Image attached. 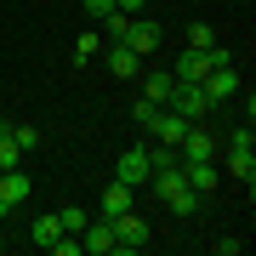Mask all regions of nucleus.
<instances>
[{
    "label": "nucleus",
    "mask_w": 256,
    "mask_h": 256,
    "mask_svg": "<svg viewBox=\"0 0 256 256\" xmlns=\"http://www.w3.org/2000/svg\"><path fill=\"white\" fill-rule=\"evenodd\" d=\"M148 245V222L137 210H126V216H114V250H142Z\"/></svg>",
    "instance_id": "nucleus-6"
},
{
    "label": "nucleus",
    "mask_w": 256,
    "mask_h": 256,
    "mask_svg": "<svg viewBox=\"0 0 256 256\" xmlns=\"http://www.w3.org/2000/svg\"><path fill=\"white\" fill-rule=\"evenodd\" d=\"M108 250H114V222L108 216L86 222V228H80V256H108Z\"/></svg>",
    "instance_id": "nucleus-7"
},
{
    "label": "nucleus",
    "mask_w": 256,
    "mask_h": 256,
    "mask_svg": "<svg viewBox=\"0 0 256 256\" xmlns=\"http://www.w3.org/2000/svg\"><path fill=\"white\" fill-rule=\"evenodd\" d=\"M182 182H188L194 194H216L222 171H216V160H182Z\"/></svg>",
    "instance_id": "nucleus-10"
},
{
    "label": "nucleus",
    "mask_w": 256,
    "mask_h": 256,
    "mask_svg": "<svg viewBox=\"0 0 256 256\" xmlns=\"http://www.w3.org/2000/svg\"><path fill=\"white\" fill-rule=\"evenodd\" d=\"M126 46L137 52V57H154V52H160V23H154V18H131Z\"/></svg>",
    "instance_id": "nucleus-9"
},
{
    "label": "nucleus",
    "mask_w": 256,
    "mask_h": 256,
    "mask_svg": "<svg viewBox=\"0 0 256 256\" xmlns=\"http://www.w3.org/2000/svg\"><path fill=\"white\" fill-rule=\"evenodd\" d=\"M188 46H194V52H210V46H216L210 23H188Z\"/></svg>",
    "instance_id": "nucleus-20"
},
{
    "label": "nucleus",
    "mask_w": 256,
    "mask_h": 256,
    "mask_svg": "<svg viewBox=\"0 0 256 256\" xmlns=\"http://www.w3.org/2000/svg\"><path fill=\"white\" fill-rule=\"evenodd\" d=\"M12 137H18V148L28 154V148H40V131L28 126V120H12Z\"/></svg>",
    "instance_id": "nucleus-21"
},
{
    "label": "nucleus",
    "mask_w": 256,
    "mask_h": 256,
    "mask_svg": "<svg viewBox=\"0 0 256 256\" xmlns=\"http://www.w3.org/2000/svg\"><path fill=\"white\" fill-rule=\"evenodd\" d=\"M160 114H165V108H160V102H148V97L137 102V108H131V120H137L142 131H154V120H160Z\"/></svg>",
    "instance_id": "nucleus-22"
},
{
    "label": "nucleus",
    "mask_w": 256,
    "mask_h": 256,
    "mask_svg": "<svg viewBox=\"0 0 256 256\" xmlns=\"http://www.w3.org/2000/svg\"><path fill=\"white\" fill-rule=\"evenodd\" d=\"M228 171H234L245 188L256 182V131H250V126L234 131V142H228Z\"/></svg>",
    "instance_id": "nucleus-2"
},
{
    "label": "nucleus",
    "mask_w": 256,
    "mask_h": 256,
    "mask_svg": "<svg viewBox=\"0 0 256 256\" xmlns=\"http://www.w3.org/2000/svg\"><path fill=\"white\" fill-rule=\"evenodd\" d=\"M176 154H182V160H216L222 148H216V137H210L205 126H188V137L176 142Z\"/></svg>",
    "instance_id": "nucleus-12"
},
{
    "label": "nucleus",
    "mask_w": 256,
    "mask_h": 256,
    "mask_svg": "<svg viewBox=\"0 0 256 256\" xmlns=\"http://www.w3.org/2000/svg\"><path fill=\"white\" fill-rule=\"evenodd\" d=\"M52 250H57V256H80V234H57Z\"/></svg>",
    "instance_id": "nucleus-24"
},
{
    "label": "nucleus",
    "mask_w": 256,
    "mask_h": 256,
    "mask_svg": "<svg viewBox=\"0 0 256 256\" xmlns=\"http://www.w3.org/2000/svg\"><path fill=\"white\" fill-rule=\"evenodd\" d=\"M131 194H137V188L114 176V182L102 188V216H108V222H114V216H126V210H131Z\"/></svg>",
    "instance_id": "nucleus-14"
},
{
    "label": "nucleus",
    "mask_w": 256,
    "mask_h": 256,
    "mask_svg": "<svg viewBox=\"0 0 256 256\" xmlns=\"http://www.w3.org/2000/svg\"><path fill=\"white\" fill-rule=\"evenodd\" d=\"M165 108H176L182 120H194V126H200V114H210V97L200 92V86H182V80H176V92H171V102H165Z\"/></svg>",
    "instance_id": "nucleus-4"
},
{
    "label": "nucleus",
    "mask_w": 256,
    "mask_h": 256,
    "mask_svg": "<svg viewBox=\"0 0 256 256\" xmlns=\"http://www.w3.org/2000/svg\"><path fill=\"white\" fill-rule=\"evenodd\" d=\"M142 6L148 0H114V12H126V18H142Z\"/></svg>",
    "instance_id": "nucleus-26"
},
{
    "label": "nucleus",
    "mask_w": 256,
    "mask_h": 256,
    "mask_svg": "<svg viewBox=\"0 0 256 256\" xmlns=\"http://www.w3.org/2000/svg\"><path fill=\"white\" fill-rule=\"evenodd\" d=\"M200 92L210 97V108H216V102H234V97H239V74H234V63H228V68H210L205 80H200Z\"/></svg>",
    "instance_id": "nucleus-5"
},
{
    "label": "nucleus",
    "mask_w": 256,
    "mask_h": 256,
    "mask_svg": "<svg viewBox=\"0 0 256 256\" xmlns=\"http://www.w3.org/2000/svg\"><path fill=\"white\" fill-rule=\"evenodd\" d=\"M108 12H114V0H86V18H97V23H102Z\"/></svg>",
    "instance_id": "nucleus-25"
},
{
    "label": "nucleus",
    "mask_w": 256,
    "mask_h": 256,
    "mask_svg": "<svg viewBox=\"0 0 256 256\" xmlns=\"http://www.w3.org/2000/svg\"><path fill=\"white\" fill-rule=\"evenodd\" d=\"M148 182H154V194H160V200L176 210V216H194V210H200V194L182 182V160H176V165H160Z\"/></svg>",
    "instance_id": "nucleus-1"
},
{
    "label": "nucleus",
    "mask_w": 256,
    "mask_h": 256,
    "mask_svg": "<svg viewBox=\"0 0 256 256\" xmlns=\"http://www.w3.org/2000/svg\"><path fill=\"white\" fill-rule=\"evenodd\" d=\"M97 52H102V34H97V28H86V34L74 40V63H92Z\"/></svg>",
    "instance_id": "nucleus-18"
},
{
    "label": "nucleus",
    "mask_w": 256,
    "mask_h": 256,
    "mask_svg": "<svg viewBox=\"0 0 256 256\" xmlns=\"http://www.w3.org/2000/svg\"><path fill=\"white\" fill-rule=\"evenodd\" d=\"M102 28H108V40H126L131 18H126V12H108V18H102Z\"/></svg>",
    "instance_id": "nucleus-23"
},
{
    "label": "nucleus",
    "mask_w": 256,
    "mask_h": 256,
    "mask_svg": "<svg viewBox=\"0 0 256 256\" xmlns=\"http://www.w3.org/2000/svg\"><path fill=\"white\" fill-rule=\"evenodd\" d=\"M57 222H63V234H80V228H86L92 216H86L80 205H63V210H57Z\"/></svg>",
    "instance_id": "nucleus-19"
},
{
    "label": "nucleus",
    "mask_w": 256,
    "mask_h": 256,
    "mask_svg": "<svg viewBox=\"0 0 256 256\" xmlns=\"http://www.w3.org/2000/svg\"><path fill=\"white\" fill-rule=\"evenodd\" d=\"M205 74H210V52H194V46H188V52L171 63V80H182V86H200Z\"/></svg>",
    "instance_id": "nucleus-11"
},
{
    "label": "nucleus",
    "mask_w": 256,
    "mask_h": 256,
    "mask_svg": "<svg viewBox=\"0 0 256 256\" xmlns=\"http://www.w3.org/2000/svg\"><path fill=\"white\" fill-rule=\"evenodd\" d=\"M171 92H176L171 68H165V74H142V97H148V102H160V108H165V102H171Z\"/></svg>",
    "instance_id": "nucleus-15"
},
{
    "label": "nucleus",
    "mask_w": 256,
    "mask_h": 256,
    "mask_svg": "<svg viewBox=\"0 0 256 256\" xmlns=\"http://www.w3.org/2000/svg\"><path fill=\"white\" fill-rule=\"evenodd\" d=\"M114 176H120V182H131V188H142L148 176H154V160H148V142H142V148H120V160H114Z\"/></svg>",
    "instance_id": "nucleus-3"
},
{
    "label": "nucleus",
    "mask_w": 256,
    "mask_h": 256,
    "mask_svg": "<svg viewBox=\"0 0 256 256\" xmlns=\"http://www.w3.org/2000/svg\"><path fill=\"white\" fill-rule=\"evenodd\" d=\"M18 160H23V148L12 137V120H0V171H18Z\"/></svg>",
    "instance_id": "nucleus-17"
},
{
    "label": "nucleus",
    "mask_w": 256,
    "mask_h": 256,
    "mask_svg": "<svg viewBox=\"0 0 256 256\" xmlns=\"http://www.w3.org/2000/svg\"><path fill=\"white\" fill-rule=\"evenodd\" d=\"M0 250H6V234H0Z\"/></svg>",
    "instance_id": "nucleus-27"
},
{
    "label": "nucleus",
    "mask_w": 256,
    "mask_h": 256,
    "mask_svg": "<svg viewBox=\"0 0 256 256\" xmlns=\"http://www.w3.org/2000/svg\"><path fill=\"white\" fill-rule=\"evenodd\" d=\"M28 194H34V182L23 176V165H18V171H0V216H6V210H18Z\"/></svg>",
    "instance_id": "nucleus-8"
},
{
    "label": "nucleus",
    "mask_w": 256,
    "mask_h": 256,
    "mask_svg": "<svg viewBox=\"0 0 256 256\" xmlns=\"http://www.w3.org/2000/svg\"><path fill=\"white\" fill-rule=\"evenodd\" d=\"M57 234H63V222H57V210H46V216H34V228H28V239H34L40 250L57 245Z\"/></svg>",
    "instance_id": "nucleus-16"
},
{
    "label": "nucleus",
    "mask_w": 256,
    "mask_h": 256,
    "mask_svg": "<svg viewBox=\"0 0 256 256\" xmlns=\"http://www.w3.org/2000/svg\"><path fill=\"white\" fill-rule=\"evenodd\" d=\"M137 68H142V57L126 46V40H108V74L114 80H137Z\"/></svg>",
    "instance_id": "nucleus-13"
}]
</instances>
